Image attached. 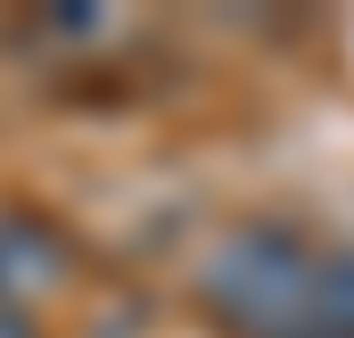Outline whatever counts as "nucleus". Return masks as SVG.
<instances>
[{
    "mask_svg": "<svg viewBox=\"0 0 354 338\" xmlns=\"http://www.w3.org/2000/svg\"><path fill=\"white\" fill-rule=\"evenodd\" d=\"M322 256L288 223H239L198 264V305L223 338H346L322 305Z\"/></svg>",
    "mask_w": 354,
    "mask_h": 338,
    "instance_id": "1",
    "label": "nucleus"
},
{
    "mask_svg": "<svg viewBox=\"0 0 354 338\" xmlns=\"http://www.w3.org/2000/svg\"><path fill=\"white\" fill-rule=\"evenodd\" d=\"M66 272H75V248L58 223H41L33 206H0V297L33 305V297L66 289Z\"/></svg>",
    "mask_w": 354,
    "mask_h": 338,
    "instance_id": "2",
    "label": "nucleus"
},
{
    "mask_svg": "<svg viewBox=\"0 0 354 338\" xmlns=\"http://www.w3.org/2000/svg\"><path fill=\"white\" fill-rule=\"evenodd\" d=\"M322 305H330V322L354 338V248H330V256H322Z\"/></svg>",
    "mask_w": 354,
    "mask_h": 338,
    "instance_id": "3",
    "label": "nucleus"
},
{
    "mask_svg": "<svg viewBox=\"0 0 354 338\" xmlns=\"http://www.w3.org/2000/svg\"><path fill=\"white\" fill-rule=\"evenodd\" d=\"M0 338H41V322H33V305L0 297Z\"/></svg>",
    "mask_w": 354,
    "mask_h": 338,
    "instance_id": "4",
    "label": "nucleus"
}]
</instances>
